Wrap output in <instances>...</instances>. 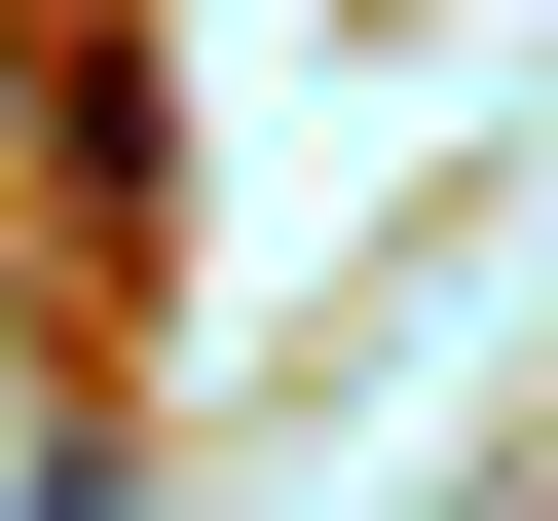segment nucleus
Listing matches in <instances>:
<instances>
[{
    "mask_svg": "<svg viewBox=\"0 0 558 521\" xmlns=\"http://www.w3.org/2000/svg\"><path fill=\"white\" fill-rule=\"evenodd\" d=\"M38 223L149 260V38H38Z\"/></svg>",
    "mask_w": 558,
    "mask_h": 521,
    "instance_id": "obj_1",
    "label": "nucleus"
}]
</instances>
